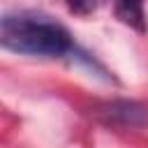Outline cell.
<instances>
[{
	"label": "cell",
	"instance_id": "3",
	"mask_svg": "<svg viewBox=\"0 0 148 148\" xmlns=\"http://www.w3.org/2000/svg\"><path fill=\"white\" fill-rule=\"evenodd\" d=\"M116 16L125 25H130V28H136V30L146 28V23H143V9L136 2H118L116 5Z\"/></svg>",
	"mask_w": 148,
	"mask_h": 148
},
{
	"label": "cell",
	"instance_id": "2",
	"mask_svg": "<svg viewBox=\"0 0 148 148\" xmlns=\"http://www.w3.org/2000/svg\"><path fill=\"white\" fill-rule=\"evenodd\" d=\"M99 118L104 123L125 125V127H141L148 123V106L132 99H116L104 106H99Z\"/></svg>",
	"mask_w": 148,
	"mask_h": 148
},
{
	"label": "cell",
	"instance_id": "1",
	"mask_svg": "<svg viewBox=\"0 0 148 148\" xmlns=\"http://www.w3.org/2000/svg\"><path fill=\"white\" fill-rule=\"evenodd\" d=\"M0 44L2 49L21 56L58 58L74 49L69 32L44 14L18 12L0 18Z\"/></svg>",
	"mask_w": 148,
	"mask_h": 148
}]
</instances>
